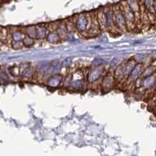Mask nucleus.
Returning a JSON list of instances; mask_svg holds the SVG:
<instances>
[{
  "label": "nucleus",
  "mask_w": 156,
  "mask_h": 156,
  "mask_svg": "<svg viewBox=\"0 0 156 156\" xmlns=\"http://www.w3.org/2000/svg\"><path fill=\"white\" fill-rule=\"evenodd\" d=\"M114 83V79L113 76L108 75V76H105L104 78V80H102V83H101V85H102V88L105 89V90H108L112 88V86H113Z\"/></svg>",
  "instance_id": "obj_13"
},
{
  "label": "nucleus",
  "mask_w": 156,
  "mask_h": 156,
  "mask_svg": "<svg viewBox=\"0 0 156 156\" xmlns=\"http://www.w3.org/2000/svg\"><path fill=\"white\" fill-rule=\"evenodd\" d=\"M154 74V66H149L147 68L143 69L142 73L140 75L142 78L146 77V76H151V75Z\"/></svg>",
  "instance_id": "obj_18"
},
{
  "label": "nucleus",
  "mask_w": 156,
  "mask_h": 156,
  "mask_svg": "<svg viewBox=\"0 0 156 156\" xmlns=\"http://www.w3.org/2000/svg\"><path fill=\"white\" fill-rule=\"evenodd\" d=\"M100 28L111 30L115 28L112 18V9L109 7L104 8L100 11L97 16Z\"/></svg>",
  "instance_id": "obj_1"
},
{
  "label": "nucleus",
  "mask_w": 156,
  "mask_h": 156,
  "mask_svg": "<svg viewBox=\"0 0 156 156\" xmlns=\"http://www.w3.org/2000/svg\"><path fill=\"white\" fill-rule=\"evenodd\" d=\"M12 39L13 41H22L24 37V34L22 33L21 31H19V30H16V31H13L12 34Z\"/></svg>",
  "instance_id": "obj_20"
},
{
  "label": "nucleus",
  "mask_w": 156,
  "mask_h": 156,
  "mask_svg": "<svg viewBox=\"0 0 156 156\" xmlns=\"http://www.w3.org/2000/svg\"><path fill=\"white\" fill-rule=\"evenodd\" d=\"M121 11L124 17V20L126 22V29H133L136 26V16L132 9L129 8L127 2L125 3V5H122L120 6Z\"/></svg>",
  "instance_id": "obj_3"
},
{
  "label": "nucleus",
  "mask_w": 156,
  "mask_h": 156,
  "mask_svg": "<svg viewBox=\"0 0 156 156\" xmlns=\"http://www.w3.org/2000/svg\"><path fill=\"white\" fill-rule=\"evenodd\" d=\"M144 68V64L142 63V62L135 64V66H133V69H132L131 72L129 73V76L126 78L128 83H132L133 82H136V80H138V78L141 75L142 71H143Z\"/></svg>",
  "instance_id": "obj_7"
},
{
  "label": "nucleus",
  "mask_w": 156,
  "mask_h": 156,
  "mask_svg": "<svg viewBox=\"0 0 156 156\" xmlns=\"http://www.w3.org/2000/svg\"><path fill=\"white\" fill-rule=\"evenodd\" d=\"M100 26L96 15L90 14V22L87 30V35L90 37L97 35L100 31Z\"/></svg>",
  "instance_id": "obj_6"
},
{
  "label": "nucleus",
  "mask_w": 156,
  "mask_h": 156,
  "mask_svg": "<svg viewBox=\"0 0 156 156\" xmlns=\"http://www.w3.org/2000/svg\"><path fill=\"white\" fill-rule=\"evenodd\" d=\"M83 84V73L80 71H77L73 73L72 76H70V80L68 85L70 90H78L82 88Z\"/></svg>",
  "instance_id": "obj_5"
},
{
  "label": "nucleus",
  "mask_w": 156,
  "mask_h": 156,
  "mask_svg": "<svg viewBox=\"0 0 156 156\" xmlns=\"http://www.w3.org/2000/svg\"><path fill=\"white\" fill-rule=\"evenodd\" d=\"M154 80H155L154 74L146 76V77H143V80L140 83V87H142L144 90H150L151 88L154 87Z\"/></svg>",
  "instance_id": "obj_9"
},
{
  "label": "nucleus",
  "mask_w": 156,
  "mask_h": 156,
  "mask_svg": "<svg viewBox=\"0 0 156 156\" xmlns=\"http://www.w3.org/2000/svg\"><path fill=\"white\" fill-rule=\"evenodd\" d=\"M47 40L49 43H52V44H55V43H58V41H60V37L58 36V33L56 31V29L55 30H51L49 33L47 34Z\"/></svg>",
  "instance_id": "obj_14"
},
{
  "label": "nucleus",
  "mask_w": 156,
  "mask_h": 156,
  "mask_svg": "<svg viewBox=\"0 0 156 156\" xmlns=\"http://www.w3.org/2000/svg\"><path fill=\"white\" fill-rule=\"evenodd\" d=\"M25 34L28 37L34 39L36 38V27L35 26H29L25 29Z\"/></svg>",
  "instance_id": "obj_17"
},
{
  "label": "nucleus",
  "mask_w": 156,
  "mask_h": 156,
  "mask_svg": "<svg viewBox=\"0 0 156 156\" xmlns=\"http://www.w3.org/2000/svg\"><path fill=\"white\" fill-rule=\"evenodd\" d=\"M62 79H63V77H62V75L57 74L51 76L47 80V85L51 87H57L62 83Z\"/></svg>",
  "instance_id": "obj_10"
},
{
  "label": "nucleus",
  "mask_w": 156,
  "mask_h": 156,
  "mask_svg": "<svg viewBox=\"0 0 156 156\" xmlns=\"http://www.w3.org/2000/svg\"><path fill=\"white\" fill-rule=\"evenodd\" d=\"M22 41H23V44H24L25 46H27V47L31 46V45H33V44H34V39L28 37V36L27 35L23 37Z\"/></svg>",
  "instance_id": "obj_21"
},
{
  "label": "nucleus",
  "mask_w": 156,
  "mask_h": 156,
  "mask_svg": "<svg viewBox=\"0 0 156 156\" xmlns=\"http://www.w3.org/2000/svg\"><path fill=\"white\" fill-rule=\"evenodd\" d=\"M123 66L124 63L120 64L119 66L115 69V73H114V76L115 78H119V79H122L123 78Z\"/></svg>",
  "instance_id": "obj_19"
},
{
  "label": "nucleus",
  "mask_w": 156,
  "mask_h": 156,
  "mask_svg": "<svg viewBox=\"0 0 156 156\" xmlns=\"http://www.w3.org/2000/svg\"><path fill=\"white\" fill-rule=\"evenodd\" d=\"M136 62L134 60H129L126 62H124V66H123V78H127L129 76V73L131 72L133 69V66H135Z\"/></svg>",
  "instance_id": "obj_12"
},
{
  "label": "nucleus",
  "mask_w": 156,
  "mask_h": 156,
  "mask_svg": "<svg viewBox=\"0 0 156 156\" xmlns=\"http://www.w3.org/2000/svg\"><path fill=\"white\" fill-rule=\"evenodd\" d=\"M48 34V30L44 26L38 25L36 27V38L37 39H44L46 37Z\"/></svg>",
  "instance_id": "obj_15"
},
{
  "label": "nucleus",
  "mask_w": 156,
  "mask_h": 156,
  "mask_svg": "<svg viewBox=\"0 0 156 156\" xmlns=\"http://www.w3.org/2000/svg\"><path fill=\"white\" fill-rule=\"evenodd\" d=\"M112 18L115 28L120 31H126V25L124 20V17L121 11L120 6H114L112 7Z\"/></svg>",
  "instance_id": "obj_2"
},
{
  "label": "nucleus",
  "mask_w": 156,
  "mask_h": 156,
  "mask_svg": "<svg viewBox=\"0 0 156 156\" xmlns=\"http://www.w3.org/2000/svg\"><path fill=\"white\" fill-rule=\"evenodd\" d=\"M89 22H90V14L82 13L76 17L75 23L76 30H77L80 33L86 32L88 27Z\"/></svg>",
  "instance_id": "obj_4"
},
{
  "label": "nucleus",
  "mask_w": 156,
  "mask_h": 156,
  "mask_svg": "<svg viewBox=\"0 0 156 156\" xmlns=\"http://www.w3.org/2000/svg\"><path fill=\"white\" fill-rule=\"evenodd\" d=\"M56 31L60 39H65L68 34V30L66 29L65 23H61L56 27Z\"/></svg>",
  "instance_id": "obj_16"
},
{
  "label": "nucleus",
  "mask_w": 156,
  "mask_h": 156,
  "mask_svg": "<svg viewBox=\"0 0 156 156\" xmlns=\"http://www.w3.org/2000/svg\"><path fill=\"white\" fill-rule=\"evenodd\" d=\"M143 6L150 14L154 16L155 15V0H143Z\"/></svg>",
  "instance_id": "obj_11"
},
{
  "label": "nucleus",
  "mask_w": 156,
  "mask_h": 156,
  "mask_svg": "<svg viewBox=\"0 0 156 156\" xmlns=\"http://www.w3.org/2000/svg\"><path fill=\"white\" fill-rule=\"evenodd\" d=\"M104 73V68L102 66H97L94 69H92L88 73L87 80L90 83H94L95 82L98 81L102 76Z\"/></svg>",
  "instance_id": "obj_8"
},
{
  "label": "nucleus",
  "mask_w": 156,
  "mask_h": 156,
  "mask_svg": "<svg viewBox=\"0 0 156 156\" xmlns=\"http://www.w3.org/2000/svg\"><path fill=\"white\" fill-rule=\"evenodd\" d=\"M22 75L25 78L31 77L32 75H33V70L30 67H27L26 69H23V71L22 72Z\"/></svg>",
  "instance_id": "obj_22"
}]
</instances>
